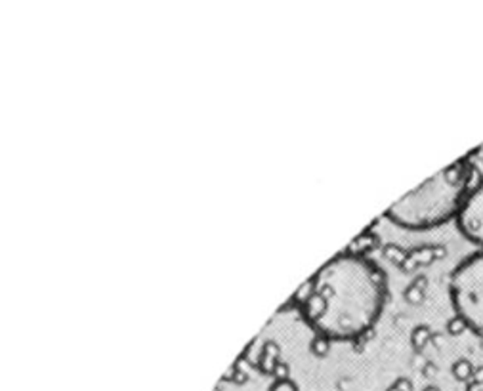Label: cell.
<instances>
[{
    "label": "cell",
    "instance_id": "obj_1",
    "mask_svg": "<svg viewBox=\"0 0 483 391\" xmlns=\"http://www.w3.org/2000/svg\"><path fill=\"white\" fill-rule=\"evenodd\" d=\"M386 277L371 258L344 250L308 281L302 296L305 319L329 338H357L378 319Z\"/></svg>",
    "mask_w": 483,
    "mask_h": 391
},
{
    "label": "cell",
    "instance_id": "obj_4",
    "mask_svg": "<svg viewBox=\"0 0 483 391\" xmlns=\"http://www.w3.org/2000/svg\"><path fill=\"white\" fill-rule=\"evenodd\" d=\"M457 221L462 235L483 248V179L474 189H470Z\"/></svg>",
    "mask_w": 483,
    "mask_h": 391
},
{
    "label": "cell",
    "instance_id": "obj_2",
    "mask_svg": "<svg viewBox=\"0 0 483 391\" xmlns=\"http://www.w3.org/2000/svg\"><path fill=\"white\" fill-rule=\"evenodd\" d=\"M472 170L468 157L458 159L391 204L386 216L407 230H430L457 218L470 193Z\"/></svg>",
    "mask_w": 483,
    "mask_h": 391
},
{
    "label": "cell",
    "instance_id": "obj_3",
    "mask_svg": "<svg viewBox=\"0 0 483 391\" xmlns=\"http://www.w3.org/2000/svg\"><path fill=\"white\" fill-rule=\"evenodd\" d=\"M449 294L458 321L483 338V250L455 267Z\"/></svg>",
    "mask_w": 483,
    "mask_h": 391
}]
</instances>
